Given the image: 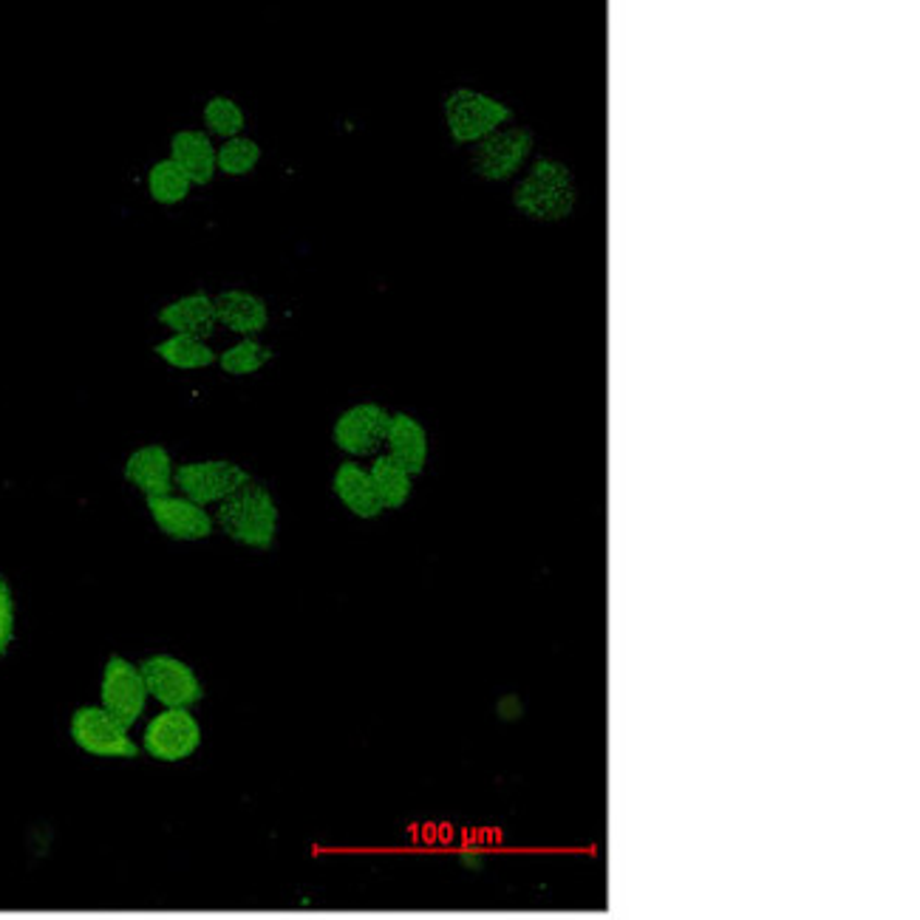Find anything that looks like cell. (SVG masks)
<instances>
[{
  "label": "cell",
  "mask_w": 920,
  "mask_h": 920,
  "mask_svg": "<svg viewBox=\"0 0 920 920\" xmlns=\"http://www.w3.org/2000/svg\"><path fill=\"white\" fill-rule=\"evenodd\" d=\"M128 485H134L145 499H159V496H170L177 491L173 476H177V462L165 445L150 443L136 448L131 457L125 459L122 468Z\"/></svg>",
  "instance_id": "7c38bea8"
},
{
  "label": "cell",
  "mask_w": 920,
  "mask_h": 920,
  "mask_svg": "<svg viewBox=\"0 0 920 920\" xmlns=\"http://www.w3.org/2000/svg\"><path fill=\"white\" fill-rule=\"evenodd\" d=\"M443 120L453 145L473 148L476 142L507 128L516 120V111L499 97L476 92L471 85L450 88L443 99Z\"/></svg>",
  "instance_id": "3957f363"
},
{
  "label": "cell",
  "mask_w": 920,
  "mask_h": 920,
  "mask_svg": "<svg viewBox=\"0 0 920 920\" xmlns=\"http://www.w3.org/2000/svg\"><path fill=\"white\" fill-rule=\"evenodd\" d=\"M218 326L239 335V338H258L269 329V303L244 287H227L213 295Z\"/></svg>",
  "instance_id": "4fadbf2b"
},
{
  "label": "cell",
  "mask_w": 920,
  "mask_h": 920,
  "mask_svg": "<svg viewBox=\"0 0 920 920\" xmlns=\"http://www.w3.org/2000/svg\"><path fill=\"white\" fill-rule=\"evenodd\" d=\"M14 626H17V604H14L12 583L0 576V657H7L12 649Z\"/></svg>",
  "instance_id": "cb8c5ba5"
},
{
  "label": "cell",
  "mask_w": 920,
  "mask_h": 920,
  "mask_svg": "<svg viewBox=\"0 0 920 920\" xmlns=\"http://www.w3.org/2000/svg\"><path fill=\"white\" fill-rule=\"evenodd\" d=\"M156 324L170 329L173 335H193L198 340H210L218 329L213 295L207 289H196V292H187L177 301L165 303L162 310L156 312Z\"/></svg>",
  "instance_id": "5bb4252c"
},
{
  "label": "cell",
  "mask_w": 920,
  "mask_h": 920,
  "mask_svg": "<svg viewBox=\"0 0 920 920\" xmlns=\"http://www.w3.org/2000/svg\"><path fill=\"white\" fill-rule=\"evenodd\" d=\"M246 482H253V473L230 459H198V462L177 464V476H173L179 496L202 507H218Z\"/></svg>",
  "instance_id": "8992f818"
},
{
  "label": "cell",
  "mask_w": 920,
  "mask_h": 920,
  "mask_svg": "<svg viewBox=\"0 0 920 920\" xmlns=\"http://www.w3.org/2000/svg\"><path fill=\"white\" fill-rule=\"evenodd\" d=\"M386 453L397 464H402L411 476H422L431 459L428 428L408 411H391L386 434Z\"/></svg>",
  "instance_id": "9a60e30c"
},
{
  "label": "cell",
  "mask_w": 920,
  "mask_h": 920,
  "mask_svg": "<svg viewBox=\"0 0 920 920\" xmlns=\"http://www.w3.org/2000/svg\"><path fill=\"white\" fill-rule=\"evenodd\" d=\"M216 150V142L204 134V128H179L170 136L168 159L190 179V184L207 187L218 177Z\"/></svg>",
  "instance_id": "2e32d148"
},
{
  "label": "cell",
  "mask_w": 920,
  "mask_h": 920,
  "mask_svg": "<svg viewBox=\"0 0 920 920\" xmlns=\"http://www.w3.org/2000/svg\"><path fill=\"white\" fill-rule=\"evenodd\" d=\"M148 689L140 666L131 663L122 654H111L102 668V682H99V705L111 714L122 728H134L148 709Z\"/></svg>",
  "instance_id": "ba28073f"
},
{
  "label": "cell",
  "mask_w": 920,
  "mask_h": 920,
  "mask_svg": "<svg viewBox=\"0 0 920 920\" xmlns=\"http://www.w3.org/2000/svg\"><path fill=\"white\" fill-rule=\"evenodd\" d=\"M388 422L391 411L377 400H363L340 411V416L331 425V443L340 453L349 459H368L377 457L386 448Z\"/></svg>",
  "instance_id": "5b68a950"
},
{
  "label": "cell",
  "mask_w": 920,
  "mask_h": 920,
  "mask_svg": "<svg viewBox=\"0 0 920 920\" xmlns=\"http://www.w3.org/2000/svg\"><path fill=\"white\" fill-rule=\"evenodd\" d=\"M145 505H148V513L159 533L173 542H207L216 533V519L210 510L184 499L179 493L145 499Z\"/></svg>",
  "instance_id": "8fae6325"
},
{
  "label": "cell",
  "mask_w": 920,
  "mask_h": 920,
  "mask_svg": "<svg viewBox=\"0 0 920 920\" xmlns=\"http://www.w3.org/2000/svg\"><path fill=\"white\" fill-rule=\"evenodd\" d=\"M202 723L190 709H162L142 734V751L156 762H182L202 748Z\"/></svg>",
  "instance_id": "30bf717a"
},
{
  "label": "cell",
  "mask_w": 920,
  "mask_h": 920,
  "mask_svg": "<svg viewBox=\"0 0 920 920\" xmlns=\"http://www.w3.org/2000/svg\"><path fill=\"white\" fill-rule=\"evenodd\" d=\"M535 156V134L528 125H507L471 148V170L482 182H513Z\"/></svg>",
  "instance_id": "277c9868"
},
{
  "label": "cell",
  "mask_w": 920,
  "mask_h": 920,
  "mask_svg": "<svg viewBox=\"0 0 920 920\" xmlns=\"http://www.w3.org/2000/svg\"><path fill=\"white\" fill-rule=\"evenodd\" d=\"M331 493L338 496L340 505H343L354 519L374 521L386 513L377 499V491H374L372 473H368V468L354 462V459H346V462H340L338 468H335V473H331Z\"/></svg>",
  "instance_id": "e0dca14e"
},
{
  "label": "cell",
  "mask_w": 920,
  "mask_h": 920,
  "mask_svg": "<svg viewBox=\"0 0 920 920\" xmlns=\"http://www.w3.org/2000/svg\"><path fill=\"white\" fill-rule=\"evenodd\" d=\"M275 358L273 346L261 343L258 338H241L239 343H232L230 349L218 354V368L230 377H253L261 368L269 366Z\"/></svg>",
  "instance_id": "44dd1931"
},
{
  "label": "cell",
  "mask_w": 920,
  "mask_h": 920,
  "mask_svg": "<svg viewBox=\"0 0 920 920\" xmlns=\"http://www.w3.org/2000/svg\"><path fill=\"white\" fill-rule=\"evenodd\" d=\"M510 204L521 218L538 225H561L578 210L576 173L553 154H535L528 170L516 179Z\"/></svg>",
  "instance_id": "6da1fadb"
},
{
  "label": "cell",
  "mask_w": 920,
  "mask_h": 920,
  "mask_svg": "<svg viewBox=\"0 0 920 920\" xmlns=\"http://www.w3.org/2000/svg\"><path fill=\"white\" fill-rule=\"evenodd\" d=\"M154 354L165 366L177 368V372H202V368L216 366L218 360L216 349L193 335H170L154 346Z\"/></svg>",
  "instance_id": "d6986e66"
},
{
  "label": "cell",
  "mask_w": 920,
  "mask_h": 920,
  "mask_svg": "<svg viewBox=\"0 0 920 920\" xmlns=\"http://www.w3.org/2000/svg\"><path fill=\"white\" fill-rule=\"evenodd\" d=\"M190 190H193L190 179L184 177L177 165L170 162L168 156L150 165L148 193L156 204H162V207H177V204H182L184 198L190 196Z\"/></svg>",
  "instance_id": "7402d4cb"
},
{
  "label": "cell",
  "mask_w": 920,
  "mask_h": 920,
  "mask_svg": "<svg viewBox=\"0 0 920 920\" xmlns=\"http://www.w3.org/2000/svg\"><path fill=\"white\" fill-rule=\"evenodd\" d=\"M145 677L148 697H154L162 709H196L204 700V682L196 668L184 663L177 654H150L140 663Z\"/></svg>",
  "instance_id": "52a82bcc"
},
{
  "label": "cell",
  "mask_w": 920,
  "mask_h": 920,
  "mask_svg": "<svg viewBox=\"0 0 920 920\" xmlns=\"http://www.w3.org/2000/svg\"><path fill=\"white\" fill-rule=\"evenodd\" d=\"M71 742L83 753L102 759H134L140 756V745L131 739V731L122 728L102 705H80L69 723Z\"/></svg>",
  "instance_id": "9c48e42d"
},
{
  "label": "cell",
  "mask_w": 920,
  "mask_h": 920,
  "mask_svg": "<svg viewBox=\"0 0 920 920\" xmlns=\"http://www.w3.org/2000/svg\"><path fill=\"white\" fill-rule=\"evenodd\" d=\"M261 156H264V150H261L258 142L250 140V136H235V140L221 142L216 150L218 173H225V177L230 179L250 177L261 165Z\"/></svg>",
  "instance_id": "603a6c76"
},
{
  "label": "cell",
  "mask_w": 920,
  "mask_h": 920,
  "mask_svg": "<svg viewBox=\"0 0 920 920\" xmlns=\"http://www.w3.org/2000/svg\"><path fill=\"white\" fill-rule=\"evenodd\" d=\"M368 473H372L374 491H377L383 510H402L411 501V496H414V476L402 464L394 462L388 453H377L372 459Z\"/></svg>",
  "instance_id": "ac0fdd59"
},
{
  "label": "cell",
  "mask_w": 920,
  "mask_h": 920,
  "mask_svg": "<svg viewBox=\"0 0 920 920\" xmlns=\"http://www.w3.org/2000/svg\"><path fill=\"white\" fill-rule=\"evenodd\" d=\"M213 519H216V528L239 547L269 553L278 542L281 510H278L273 491L255 479L232 493L230 499L221 501Z\"/></svg>",
  "instance_id": "7a4b0ae2"
},
{
  "label": "cell",
  "mask_w": 920,
  "mask_h": 920,
  "mask_svg": "<svg viewBox=\"0 0 920 920\" xmlns=\"http://www.w3.org/2000/svg\"><path fill=\"white\" fill-rule=\"evenodd\" d=\"M202 122L204 134L210 136V140L227 142L235 140V136H244L246 113L244 108L232 97H227V94H213V97L204 102Z\"/></svg>",
  "instance_id": "ffe728a7"
},
{
  "label": "cell",
  "mask_w": 920,
  "mask_h": 920,
  "mask_svg": "<svg viewBox=\"0 0 920 920\" xmlns=\"http://www.w3.org/2000/svg\"><path fill=\"white\" fill-rule=\"evenodd\" d=\"M496 714H499V719H505V723H519L521 717H524V703H521V697L516 694H505L496 703Z\"/></svg>",
  "instance_id": "d4e9b609"
}]
</instances>
